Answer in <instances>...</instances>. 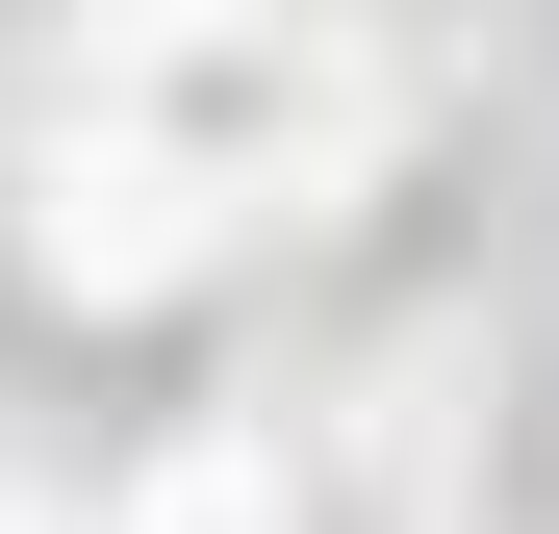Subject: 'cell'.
Segmentation results:
<instances>
[{
    "label": "cell",
    "instance_id": "1",
    "mask_svg": "<svg viewBox=\"0 0 559 534\" xmlns=\"http://www.w3.org/2000/svg\"><path fill=\"white\" fill-rule=\"evenodd\" d=\"M26 254H51V306H153L178 254H204V153H153V128H76L26 178Z\"/></svg>",
    "mask_w": 559,
    "mask_h": 534
},
{
    "label": "cell",
    "instance_id": "2",
    "mask_svg": "<svg viewBox=\"0 0 559 534\" xmlns=\"http://www.w3.org/2000/svg\"><path fill=\"white\" fill-rule=\"evenodd\" d=\"M128 534H280V459H229V432H204V459H178V484H153Z\"/></svg>",
    "mask_w": 559,
    "mask_h": 534
},
{
    "label": "cell",
    "instance_id": "3",
    "mask_svg": "<svg viewBox=\"0 0 559 534\" xmlns=\"http://www.w3.org/2000/svg\"><path fill=\"white\" fill-rule=\"evenodd\" d=\"M0 534H51V509H0Z\"/></svg>",
    "mask_w": 559,
    "mask_h": 534
}]
</instances>
